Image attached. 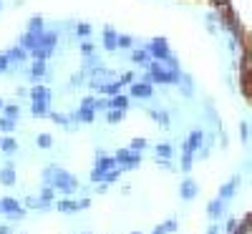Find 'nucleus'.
Listing matches in <instances>:
<instances>
[{"instance_id": "nucleus-1", "label": "nucleus", "mask_w": 252, "mask_h": 234, "mask_svg": "<svg viewBox=\"0 0 252 234\" xmlns=\"http://www.w3.org/2000/svg\"><path fill=\"white\" fill-rule=\"evenodd\" d=\"M43 181H46V186H53L61 194H73L78 189V179L61 166H48L43 171Z\"/></svg>"}, {"instance_id": "nucleus-2", "label": "nucleus", "mask_w": 252, "mask_h": 234, "mask_svg": "<svg viewBox=\"0 0 252 234\" xmlns=\"http://www.w3.org/2000/svg\"><path fill=\"white\" fill-rule=\"evenodd\" d=\"M114 159H116V164L121 166L124 171H131V169H136L141 164V154L134 151V149H118Z\"/></svg>"}, {"instance_id": "nucleus-3", "label": "nucleus", "mask_w": 252, "mask_h": 234, "mask_svg": "<svg viewBox=\"0 0 252 234\" xmlns=\"http://www.w3.org/2000/svg\"><path fill=\"white\" fill-rule=\"evenodd\" d=\"M96 104L98 101L96 98H83V104H81V108L71 116V121H83V124H91V121H96Z\"/></svg>"}, {"instance_id": "nucleus-4", "label": "nucleus", "mask_w": 252, "mask_h": 234, "mask_svg": "<svg viewBox=\"0 0 252 234\" xmlns=\"http://www.w3.org/2000/svg\"><path fill=\"white\" fill-rule=\"evenodd\" d=\"M56 40H58L56 33H40V43H38V48L33 51L36 61H46V58L51 55V51L56 48Z\"/></svg>"}, {"instance_id": "nucleus-5", "label": "nucleus", "mask_w": 252, "mask_h": 234, "mask_svg": "<svg viewBox=\"0 0 252 234\" xmlns=\"http://www.w3.org/2000/svg\"><path fill=\"white\" fill-rule=\"evenodd\" d=\"M0 212H3L8 219H23L25 216V209L20 207V201H16L13 197L0 199Z\"/></svg>"}, {"instance_id": "nucleus-6", "label": "nucleus", "mask_w": 252, "mask_h": 234, "mask_svg": "<svg viewBox=\"0 0 252 234\" xmlns=\"http://www.w3.org/2000/svg\"><path fill=\"white\" fill-rule=\"evenodd\" d=\"M146 51H149L152 58H156V61H164V58L172 55V53H169V43H167V38H154Z\"/></svg>"}, {"instance_id": "nucleus-7", "label": "nucleus", "mask_w": 252, "mask_h": 234, "mask_svg": "<svg viewBox=\"0 0 252 234\" xmlns=\"http://www.w3.org/2000/svg\"><path fill=\"white\" fill-rule=\"evenodd\" d=\"M91 207V199H78V201H73V199H61L56 204V209L58 212H81V209H88Z\"/></svg>"}, {"instance_id": "nucleus-8", "label": "nucleus", "mask_w": 252, "mask_h": 234, "mask_svg": "<svg viewBox=\"0 0 252 234\" xmlns=\"http://www.w3.org/2000/svg\"><path fill=\"white\" fill-rule=\"evenodd\" d=\"M197 194H199L197 181H194V179H184L182 186H179V197H182L184 201H192V199H197Z\"/></svg>"}, {"instance_id": "nucleus-9", "label": "nucleus", "mask_w": 252, "mask_h": 234, "mask_svg": "<svg viewBox=\"0 0 252 234\" xmlns=\"http://www.w3.org/2000/svg\"><path fill=\"white\" fill-rule=\"evenodd\" d=\"M131 96L134 98H152L154 96V86L146 83V81H139V83L131 86Z\"/></svg>"}, {"instance_id": "nucleus-10", "label": "nucleus", "mask_w": 252, "mask_h": 234, "mask_svg": "<svg viewBox=\"0 0 252 234\" xmlns=\"http://www.w3.org/2000/svg\"><path fill=\"white\" fill-rule=\"evenodd\" d=\"M202 144H204V134H202V131H199V128L189 131V136H187V144H184L187 149H192V151L197 154V151L202 149Z\"/></svg>"}, {"instance_id": "nucleus-11", "label": "nucleus", "mask_w": 252, "mask_h": 234, "mask_svg": "<svg viewBox=\"0 0 252 234\" xmlns=\"http://www.w3.org/2000/svg\"><path fill=\"white\" fill-rule=\"evenodd\" d=\"M207 214H210V219H219L222 214H225V199L222 197L212 199L210 204H207Z\"/></svg>"}, {"instance_id": "nucleus-12", "label": "nucleus", "mask_w": 252, "mask_h": 234, "mask_svg": "<svg viewBox=\"0 0 252 234\" xmlns=\"http://www.w3.org/2000/svg\"><path fill=\"white\" fill-rule=\"evenodd\" d=\"M237 189H240V177H232V179H230L225 186L219 189V197L227 201V199H232V197H234V192H237Z\"/></svg>"}, {"instance_id": "nucleus-13", "label": "nucleus", "mask_w": 252, "mask_h": 234, "mask_svg": "<svg viewBox=\"0 0 252 234\" xmlns=\"http://www.w3.org/2000/svg\"><path fill=\"white\" fill-rule=\"evenodd\" d=\"M38 43H40V33H31V31H28V33L20 38V46H23L25 51H36Z\"/></svg>"}, {"instance_id": "nucleus-14", "label": "nucleus", "mask_w": 252, "mask_h": 234, "mask_svg": "<svg viewBox=\"0 0 252 234\" xmlns=\"http://www.w3.org/2000/svg\"><path fill=\"white\" fill-rule=\"evenodd\" d=\"M103 46H106V51L118 48V36L114 33V28H103Z\"/></svg>"}, {"instance_id": "nucleus-15", "label": "nucleus", "mask_w": 252, "mask_h": 234, "mask_svg": "<svg viewBox=\"0 0 252 234\" xmlns=\"http://www.w3.org/2000/svg\"><path fill=\"white\" fill-rule=\"evenodd\" d=\"M126 106H129V98L121 96V93H116V96H111L106 101V108H121V111H126Z\"/></svg>"}, {"instance_id": "nucleus-16", "label": "nucleus", "mask_w": 252, "mask_h": 234, "mask_svg": "<svg viewBox=\"0 0 252 234\" xmlns=\"http://www.w3.org/2000/svg\"><path fill=\"white\" fill-rule=\"evenodd\" d=\"M131 61H134L136 66H146V68H149V63L154 61V58H152V53H149V51H134Z\"/></svg>"}, {"instance_id": "nucleus-17", "label": "nucleus", "mask_w": 252, "mask_h": 234, "mask_svg": "<svg viewBox=\"0 0 252 234\" xmlns=\"http://www.w3.org/2000/svg\"><path fill=\"white\" fill-rule=\"evenodd\" d=\"M31 98H33V101H46V104H51V91L46 89V86H33Z\"/></svg>"}, {"instance_id": "nucleus-18", "label": "nucleus", "mask_w": 252, "mask_h": 234, "mask_svg": "<svg viewBox=\"0 0 252 234\" xmlns=\"http://www.w3.org/2000/svg\"><path fill=\"white\" fill-rule=\"evenodd\" d=\"M116 166H118V164H116L114 156H98V162H96V169H101L103 174L111 171V169H116Z\"/></svg>"}, {"instance_id": "nucleus-19", "label": "nucleus", "mask_w": 252, "mask_h": 234, "mask_svg": "<svg viewBox=\"0 0 252 234\" xmlns=\"http://www.w3.org/2000/svg\"><path fill=\"white\" fill-rule=\"evenodd\" d=\"M5 55H8V61H10V63H16V66H18V63H23V61H25V48H23V46L10 48Z\"/></svg>"}, {"instance_id": "nucleus-20", "label": "nucleus", "mask_w": 252, "mask_h": 234, "mask_svg": "<svg viewBox=\"0 0 252 234\" xmlns=\"http://www.w3.org/2000/svg\"><path fill=\"white\" fill-rule=\"evenodd\" d=\"M0 181H3L5 186H13V184H16V169H13V164H8L3 171H0Z\"/></svg>"}, {"instance_id": "nucleus-21", "label": "nucleus", "mask_w": 252, "mask_h": 234, "mask_svg": "<svg viewBox=\"0 0 252 234\" xmlns=\"http://www.w3.org/2000/svg\"><path fill=\"white\" fill-rule=\"evenodd\" d=\"M25 207H28V209H51V201H46L43 197H38V199L28 197V199H25Z\"/></svg>"}, {"instance_id": "nucleus-22", "label": "nucleus", "mask_w": 252, "mask_h": 234, "mask_svg": "<svg viewBox=\"0 0 252 234\" xmlns=\"http://www.w3.org/2000/svg\"><path fill=\"white\" fill-rule=\"evenodd\" d=\"M192 164H194V151H192V149H187V146H184V151H182V164H179V169H182V171H189V169H192Z\"/></svg>"}, {"instance_id": "nucleus-23", "label": "nucleus", "mask_w": 252, "mask_h": 234, "mask_svg": "<svg viewBox=\"0 0 252 234\" xmlns=\"http://www.w3.org/2000/svg\"><path fill=\"white\" fill-rule=\"evenodd\" d=\"M172 232H176V219H167V222H161L152 234H172Z\"/></svg>"}, {"instance_id": "nucleus-24", "label": "nucleus", "mask_w": 252, "mask_h": 234, "mask_svg": "<svg viewBox=\"0 0 252 234\" xmlns=\"http://www.w3.org/2000/svg\"><path fill=\"white\" fill-rule=\"evenodd\" d=\"M121 81H111V83H106V86H98L96 91H101V93H109V96H116L118 91H121Z\"/></svg>"}, {"instance_id": "nucleus-25", "label": "nucleus", "mask_w": 252, "mask_h": 234, "mask_svg": "<svg viewBox=\"0 0 252 234\" xmlns=\"http://www.w3.org/2000/svg\"><path fill=\"white\" fill-rule=\"evenodd\" d=\"M121 166H116V169H111V171H106L103 174V184H116L118 181V177H121Z\"/></svg>"}, {"instance_id": "nucleus-26", "label": "nucleus", "mask_w": 252, "mask_h": 234, "mask_svg": "<svg viewBox=\"0 0 252 234\" xmlns=\"http://www.w3.org/2000/svg\"><path fill=\"white\" fill-rule=\"evenodd\" d=\"M152 119H154L161 128L169 126V113H167V111H152Z\"/></svg>"}, {"instance_id": "nucleus-27", "label": "nucleus", "mask_w": 252, "mask_h": 234, "mask_svg": "<svg viewBox=\"0 0 252 234\" xmlns=\"http://www.w3.org/2000/svg\"><path fill=\"white\" fill-rule=\"evenodd\" d=\"M179 89H182V93L184 96H192V76H187V73H182V78H179Z\"/></svg>"}, {"instance_id": "nucleus-28", "label": "nucleus", "mask_w": 252, "mask_h": 234, "mask_svg": "<svg viewBox=\"0 0 252 234\" xmlns=\"http://www.w3.org/2000/svg\"><path fill=\"white\" fill-rule=\"evenodd\" d=\"M250 229H252V216H247V219H242L240 224H237V229L232 232V234H250Z\"/></svg>"}, {"instance_id": "nucleus-29", "label": "nucleus", "mask_w": 252, "mask_h": 234, "mask_svg": "<svg viewBox=\"0 0 252 234\" xmlns=\"http://www.w3.org/2000/svg\"><path fill=\"white\" fill-rule=\"evenodd\" d=\"M33 116H46L48 113V104H46V101H33Z\"/></svg>"}, {"instance_id": "nucleus-30", "label": "nucleus", "mask_w": 252, "mask_h": 234, "mask_svg": "<svg viewBox=\"0 0 252 234\" xmlns=\"http://www.w3.org/2000/svg\"><path fill=\"white\" fill-rule=\"evenodd\" d=\"M154 154H156L159 159H172V146H169V144H159Z\"/></svg>"}, {"instance_id": "nucleus-31", "label": "nucleus", "mask_w": 252, "mask_h": 234, "mask_svg": "<svg viewBox=\"0 0 252 234\" xmlns=\"http://www.w3.org/2000/svg\"><path fill=\"white\" fill-rule=\"evenodd\" d=\"M124 119V111L121 108H109V124H118Z\"/></svg>"}, {"instance_id": "nucleus-32", "label": "nucleus", "mask_w": 252, "mask_h": 234, "mask_svg": "<svg viewBox=\"0 0 252 234\" xmlns=\"http://www.w3.org/2000/svg\"><path fill=\"white\" fill-rule=\"evenodd\" d=\"M3 111H5L3 116H8V119H13V121H16L18 116H20V106H18V104H16V106H5Z\"/></svg>"}, {"instance_id": "nucleus-33", "label": "nucleus", "mask_w": 252, "mask_h": 234, "mask_svg": "<svg viewBox=\"0 0 252 234\" xmlns=\"http://www.w3.org/2000/svg\"><path fill=\"white\" fill-rule=\"evenodd\" d=\"M0 128L3 131H16V121L8 119V116H0Z\"/></svg>"}, {"instance_id": "nucleus-34", "label": "nucleus", "mask_w": 252, "mask_h": 234, "mask_svg": "<svg viewBox=\"0 0 252 234\" xmlns=\"http://www.w3.org/2000/svg\"><path fill=\"white\" fill-rule=\"evenodd\" d=\"M28 31H31V33H43V20H40V18H33L31 23H28Z\"/></svg>"}, {"instance_id": "nucleus-35", "label": "nucleus", "mask_w": 252, "mask_h": 234, "mask_svg": "<svg viewBox=\"0 0 252 234\" xmlns=\"http://www.w3.org/2000/svg\"><path fill=\"white\" fill-rule=\"evenodd\" d=\"M18 149V144H16V139H3V151L5 154H13Z\"/></svg>"}, {"instance_id": "nucleus-36", "label": "nucleus", "mask_w": 252, "mask_h": 234, "mask_svg": "<svg viewBox=\"0 0 252 234\" xmlns=\"http://www.w3.org/2000/svg\"><path fill=\"white\" fill-rule=\"evenodd\" d=\"M38 146H40V149H51V146H53V139H51L48 134H40V136H38Z\"/></svg>"}, {"instance_id": "nucleus-37", "label": "nucleus", "mask_w": 252, "mask_h": 234, "mask_svg": "<svg viewBox=\"0 0 252 234\" xmlns=\"http://www.w3.org/2000/svg\"><path fill=\"white\" fill-rule=\"evenodd\" d=\"M43 73H46V63H43V61H36V63H33V78H40Z\"/></svg>"}, {"instance_id": "nucleus-38", "label": "nucleus", "mask_w": 252, "mask_h": 234, "mask_svg": "<svg viewBox=\"0 0 252 234\" xmlns=\"http://www.w3.org/2000/svg\"><path fill=\"white\" fill-rule=\"evenodd\" d=\"M129 149H134V151H144L146 149V139H134L129 144Z\"/></svg>"}, {"instance_id": "nucleus-39", "label": "nucleus", "mask_w": 252, "mask_h": 234, "mask_svg": "<svg viewBox=\"0 0 252 234\" xmlns=\"http://www.w3.org/2000/svg\"><path fill=\"white\" fill-rule=\"evenodd\" d=\"M134 46V38L131 36H118V48H131Z\"/></svg>"}, {"instance_id": "nucleus-40", "label": "nucleus", "mask_w": 252, "mask_h": 234, "mask_svg": "<svg viewBox=\"0 0 252 234\" xmlns=\"http://www.w3.org/2000/svg\"><path fill=\"white\" fill-rule=\"evenodd\" d=\"M40 197L46 199V201H53V197H56V189H53V186H46V189L40 192Z\"/></svg>"}, {"instance_id": "nucleus-41", "label": "nucleus", "mask_w": 252, "mask_h": 234, "mask_svg": "<svg viewBox=\"0 0 252 234\" xmlns=\"http://www.w3.org/2000/svg\"><path fill=\"white\" fill-rule=\"evenodd\" d=\"M91 181H94V184H98V181L103 184V171H101V169L94 166V171H91Z\"/></svg>"}, {"instance_id": "nucleus-42", "label": "nucleus", "mask_w": 252, "mask_h": 234, "mask_svg": "<svg viewBox=\"0 0 252 234\" xmlns=\"http://www.w3.org/2000/svg\"><path fill=\"white\" fill-rule=\"evenodd\" d=\"M51 119H53L56 124H61V126L68 124V116H63V113H51Z\"/></svg>"}, {"instance_id": "nucleus-43", "label": "nucleus", "mask_w": 252, "mask_h": 234, "mask_svg": "<svg viewBox=\"0 0 252 234\" xmlns=\"http://www.w3.org/2000/svg\"><path fill=\"white\" fill-rule=\"evenodd\" d=\"M237 224H240L237 219H227V227H225V229H227V234H232V232L237 229Z\"/></svg>"}, {"instance_id": "nucleus-44", "label": "nucleus", "mask_w": 252, "mask_h": 234, "mask_svg": "<svg viewBox=\"0 0 252 234\" xmlns=\"http://www.w3.org/2000/svg\"><path fill=\"white\" fill-rule=\"evenodd\" d=\"M76 31H78V36H88V33H91V25H86V23H81V25L76 28Z\"/></svg>"}, {"instance_id": "nucleus-45", "label": "nucleus", "mask_w": 252, "mask_h": 234, "mask_svg": "<svg viewBox=\"0 0 252 234\" xmlns=\"http://www.w3.org/2000/svg\"><path fill=\"white\" fill-rule=\"evenodd\" d=\"M8 66H10V61H8V55L3 53V55H0V73H3V71H5Z\"/></svg>"}, {"instance_id": "nucleus-46", "label": "nucleus", "mask_w": 252, "mask_h": 234, "mask_svg": "<svg viewBox=\"0 0 252 234\" xmlns=\"http://www.w3.org/2000/svg\"><path fill=\"white\" fill-rule=\"evenodd\" d=\"M81 51H83V53H91V51H94V43H83Z\"/></svg>"}, {"instance_id": "nucleus-47", "label": "nucleus", "mask_w": 252, "mask_h": 234, "mask_svg": "<svg viewBox=\"0 0 252 234\" xmlns=\"http://www.w3.org/2000/svg\"><path fill=\"white\" fill-rule=\"evenodd\" d=\"M131 78H134L131 73H124V76H121V83H131Z\"/></svg>"}, {"instance_id": "nucleus-48", "label": "nucleus", "mask_w": 252, "mask_h": 234, "mask_svg": "<svg viewBox=\"0 0 252 234\" xmlns=\"http://www.w3.org/2000/svg\"><path fill=\"white\" fill-rule=\"evenodd\" d=\"M240 134H242V141H247V126H245V124L240 126Z\"/></svg>"}, {"instance_id": "nucleus-49", "label": "nucleus", "mask_w": 252, "mask_h": 234, "mask_svg": "<svg viewBox=\"0 0 252 234\" xmlns=\"http://www.w3.org/2000/svg\"><path fill=\"white\" fill-rule=\"evenodd\" d=\"M207 234H219V227H217V224H212L210 229H207Z\"/></svg>"}, {"instance_id": "nucleus-50", "label": "nucleus", "mask_w": 252, "mask_h": 234, "mask_svg": "<svg viewBox=\"0 0 252 234\" xmlns=\"http://www.w3.org/2000/svg\"><path fill=\"white\" fill-rule=\"evenodd\" d=\"M0 234H8V227H0Z\"/></svg>"}, {"instance_id": "nucleus-51", "label": "nucleus", "mask_w": 252, "mask_h": 234, "mask_svg": "<svg viewBox=\"0 0 252 234\" xmlns=\"http://www.w3.org/2000/svg\"><path fill=\"white\" fill-rule=\"evenodd\" d=\"M0 108H5V106H3V98H0Z\"/></svg>"}, {"instance_id": "nucleus-52", "label": "nucleus", "mask_w": 252, "mask_h": 234, "mask_svg": "<svg viewBox=\"0 0 252 234\" xmlns=\"http://www.w3.org/2000/svg\"><path fill=\"white\" fill-rule=\"evenodd\" d=\"M0 149H3V139H0Z\"/></svg>"}, {"instance_id": "nucleus-53", "label": "nucleus", "mask_w": 252, "mask_h": 234, "mask_svg": "<svg viewBox=\"0 0 252 234\" xmlns=\"http://www.w3.org/2000/svg\"><path fill=\"white\" fill-rule=\"evenodd\" d=\"M131 234H141V232H131Z\"/></svg>"}, {"instance_id": "nucleus-54", "label": "nucleus", "mask_w": 252, "mask_h": 234, "mask_svg": "<svg viewBox=\"0 0 252 234\" xmlns=\"http://www.w3.org/2000/svg\"><path fill=\"white\" fill-rule=\"evenodd\" d=\"M86 234H88V232H86Z\"/></svg>"}]
</instances>
